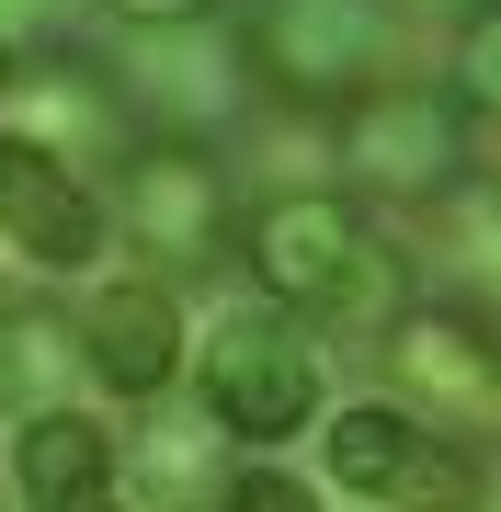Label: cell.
Segmentation results:
<instances>
[{
    "label": "cell",
    "mask_w": 501,
    "mask_h": 512,
    "mask_svg": "<svg viewBox=\"0 0 501 512\" xmlns=\"http://www.w3.org/2000/svg\"><path fill=\"white\" fill-rule=\"evenodd\" d=\"M57 319H23V308H0V410H23V387H35L57 365V342H46Z\"/></svg>",
    "instance_id": "obj_13"
},
{
    "label": "cell",
    "mask_w": 501,
    "mask_h": 512,
    "mask_svg": "<svg viewBox=\"0 0 501 512\" xmlns=\"http://www.w3.org/2000/svg\"><path fill=\"white\" fill-rule=\"evenodd\" d=\"M331 433V478L342 490H365V501H388V478H399V456L422 444V421H410L399 399H353V410H331L319 421Z\"/></svg>",
    "instance_id": "obj_10"
},
{
    "label": "cell",
    "mask_w": 501,
    "mask_h": 512,
    "mask_svg": "<svg viewBox=\"0 0 501 512\" xmlns=\"http://www.w3.org/2000/svg\"><path fill=\"white\" fill-rule=\"evenodd\" d=\"M228 512H319V490L285 478V467H240V478H228Z\"/></svg>",
    "instance_id": "obj_14"
},
{
    "label": "cell",
    "mask_w": 501,
    "mask_h": 512,
    "mask_svg": "<svg viewBox=\"0 0 501 512\" xmlns=\"http://www.w3.org/2000/svg\"><path fill=\"white\" fill-rule=\"evenodd\" d=\"M0 239H12L35 274H92L103 262V194L80 183L57 148L0 137Z\"/></svg>",
    "instance_id": "obj_5"
},
{
    "label": "cell",
    "mask_w": 501,
    "mask_h": 512,
    "mask_svg": "<svg viewBox=\"0 0 501 512\" xmlns=\"http://www.w3.org/2000/svg\"><path fill=\"white\" fill-rule=\"evenodd\" d=\"M490 342H501V319H490Z\"/></svg>",
    "instance_id": "obj_18"
},
{
    "label": "cell",
    "mask_w": 501,
    "mask_h": 512,
    "mask_svg": "<svg viewBox=\"0 0 501 512\" xmlns=\"http://www.w3.org/2000/svg\"><path fill=\"white\" fill-rule=\"evenodd\" d=\"M12 478H23V501H69L92 478H114V433L80 421V410H35L23 444H12Z\"/></svg>",
    "instance_id": "obj_9"
},
{
    "label": "cell",
    "mask_w": 501,
    "mask_h": 512,
    "mask_svg": "<svg viewBox=\"0 0 501 512\" xmlns=\"http://www.w3.org/2000/svg\"><path fill=\"white\" fill-rule=\"evenodd\" d=\"M205 421L240 444H285L297 421H319V353L285 308H228L205 330Z\"/></svg>",
    "instance_id": "obj_2"
},
{
    "label": "cell",
    "mask_w": 501,
    "mask_h": 512,
    "mask_svg": "<svg viewBox=\"0 0 501 512\" xmlns=\"http://www.w3.org/2000/svg\"><path fill=\"white\" fill-rule=\"evenodd\" d=\"M114 217H126V239H149L160 262H205L217 228H228V183H217L205 148L160 137V148H137V160L114 171Z\"/></svg>",
    "instance_id": "obj_6"
},
{
    "label": "cell",
    "mask_w": 501,
    "mask_h": 512,
    "mask_svg": "<svg viewBox=\"0 0 501 512\" xmlns=\"http://www.w3.org/2000/svg\"><path fill=\"white\" fill-rule=\"evenodd\" d=\"M388 512H490V478H479L467 444L422 433V444L399 456V478H388Z\"/></svg>",
    "instance_id": "obj_11"
},
{
    "label": "cell",
    "mask_w": 501,
    "mask_h": 512,
    "mask_svg": "<svg viewBox=\"0 0 501 512\" xmlns=\"http://www.w3.org/2000/svg\"><path fill=\"white\" fill-rule=\"evenodd\" d=\"M80 365H92L114 399H160L183 376V308L171 285H114L92 319H80Z\"/></svg>",
    "instance_id": "obj_8"
},
{
    "label": "cell",
    "mask_w": 501,
    "mask_h": 512,
    "mask_svg": "<svg viewBox=\"0 0 501 512\" xmlns=\"http://www.w3.org/2000/svg\"><path fill=\"white\" fill-rule=\"evenodd\" d=\"M0 92H12V46H0Z\"/></svg>",
    "instance_id": "obj_17"
},
{
    "label": "cell",
    "mask_w": 501,
    "mask_h": 512,
    "mask_svg": "<svg viewBox=\"0 0 501 512\" xmlns=\"http://www.w3.org/2000/svg\"><path fill=\"white\" fill-rule=\"evenodd\" d=\"M388 46H399L388 0H262V23H251V57L297 103H365L388 80Z\"/></svg>",
    "instance_id": "obj_3"
},
{
    "label": "cell",
    "mask_w": 501,
    "mask_h": 512,
    "mask_svg": "<svg viewBox=\"0 0 501 512\" xmlns=\"http://www.w3.org/2000/svg\"><path fill=\"white\" fill-rule=\"evenodd\" d=\"M35 512H126V490H114V478H92V490H69V501H35Z\"/></svg>",
    "instance_id": "obj_16"
},
{
    "label": "cell",
    "mask_w": 501,
    "mask_h": 512,
    "mask_svg": "<svg viewBox=\"0 0 501 512\" xmlns=\"http://www.w3.org/2000/svg\"><path fill=\"white\" fill-rule=\"evenodd\" d=\"M388 376H399V410H501V342L490 319L467 308H410L388 330Z\"/></svg>",
    "instance_id": "obj_7"
},
{
    "label": "cell",
    "mask_w": 501,
    "mask_h": 512,
    "mask_svg": "<svg viewBox=\"0 0 501 512\" xmlns=\"http://www.w3.org/2000/svg\"><path fill=\"white\" fill-rule=\"evenodd\" d=\"M456 103L501 114V0H467V23H456Z\"/></svg>",
    "instance_id": "obj_12"
},
{
    "label": "cell",
    "mask_w": 501,
    "mask_h": 512,
    "mask_svg": "<svg viewBox=\"0 0 501 512\" xmlns=\"http://www.w3.org/2000/svg\"><path fill=\"white\" fill-rule=\"evenodd\" d=\"M342 160L365 171V183H388V194H456V171H467V103L456 92H365L353 103V126H342Z\"/></svg>",
    "instance_id": "obj_4"
},
{
    "label": "cell",
    "mask_w": 501,
    "mask_h": 512,
    "mask_svg": "<svg viewBox=\"0 0 501 512\" xmlns=\"http://www.w3.org/2000/svg\"><path fill=\"white\" fill-rule=\"evenodd\" d=\"M114 12H126V23H149V35H183L205 0H114Z\"/></svg>",
    "instance_id": "obj_15"
},
{
    "label": "cell",
    "mask_w": 501,
    "mask_h": 512,
    "mask_svg": "<svg viewBox=\"0 0 501 512\" xmlns=\"http://www.w3.org/2000/svg\"><path fill=\"white\" fill-rule=\"evenodd\" d=\"M240 251H251L262 308H285V319L353 330V342H388V330L410 319L399 239H376V217L342 205V194H262L251 228H240Z\"/></svg>",
    "instance_id": "obj_1"
}]
</instances>
